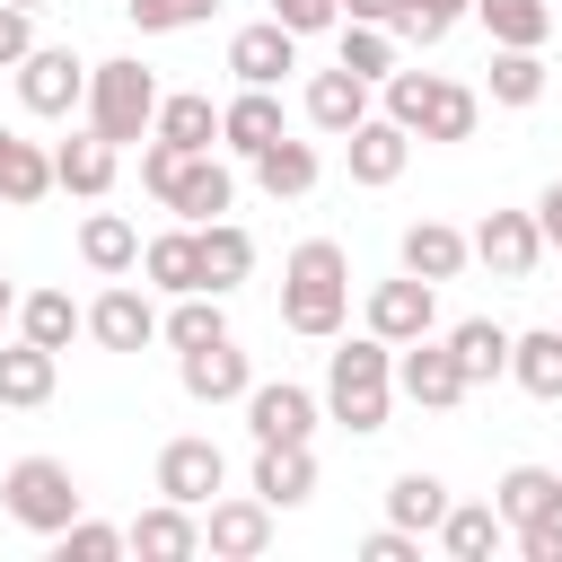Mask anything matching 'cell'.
I'll return each instance as SVG.
<instances>
[{"instance_id": "34", "label": "cell", "mask_w": 562, "mask_h": 562, "mask_svg": "<svg viewBox=\"0 0 562 562\" xmlns=\"http://www.w3.org/2000/svg\"><path fill=\"white\" fill-rule=\"evenodd\" d=\"M255 272V237L237 220H202V290H237Z\"/></svg>"}, {"instance_id": "17", "label": "cell", "mask_w": 562, "mask_h": 562, "mask_svg": "<svg viewBox=\"0 0 562 562\" xmlns=\"http://www.w3.org/2000/svg\"><path fill=\"white\" fill-rule=\"evenodd\" d=\"M123 536H132V553H149V562H193V553H202V518H193L184 501H167V492H158V509H140Z\"/></svg>"}, {"instance_id": "4", "label": "cell", "mask_w": 562, "mask_h": 562, "mask_svg": "<svg viewBox=\"0 0 562 562\" xmlns=\"http://www.w3.org/2000/svg\"><path fill=\"white\" fill-rule=\"evenodd\" d=\"M88 132H105L114 149L149 140L158 132V79L140 61H88Z\"/></svg>"}, {"instance_id": "23", "label": "cell", "mask_w": 562, "mask_h": 562, "mask_svg": "<svg viewBox=\"0 0 562 562\" xmlns=\"http://www.w3.org/2000/svg\"><path fill=\"white\" fill-rule=\"evenodd\" d=\"M272 140H281V97H272V88H237V97L220 105V149L255 158V149H272Z\"/></svg>"}, {"instance_id": "26", "label": "cell", "mask_w": 562, "mask_h": 562, "mask_svg": "<svg viewBox=\"0 0 562 562\" xmlns=\"http://www.w3.org/2000/svg\"><path fill=\"white\" fill-rule=\"evenodd\" d=\"M255 492H263L272 509H299V501L316 492V448H307V439H290V448H255Z\"/></svg>"}, {"instance_id": "3", "label": "cell", "mask_w": 562, "mask_h": 562, "mask_svg": "<svg viewBox=\"0 0 562 562\" xmlns=\"http://www.w3.org/2000/svg\"><path fill=\"white\" fill-rule=\"evenodd\" d=\"M386 114H395L413 140H474L483 97L457 88V79H439V70H395V79H386Z\"/></svg>"}, {"instance_id": "36", "label": "cell", "mask_w": 562, "mask_h": 562, "mask_svg": "<svg viewBox=\"0 0 562 562\" xmlns=\"http://www.w3.org/2000/svg\"><path fill=\"white\" fill-rule=\"evenodd\" d=\"M492 501H501V518H509V527H527V518L562 509V474H553V465H509V474L492 483Z\"/></svg>"}, {"instance_id": "51", "label": "cell", "mask_w": 562, "mask_h": 562, "mask_svg": "<svg viewBox=\"0 0 562 562\" xmlns=\"http://www.w3.org/2000/svg\"><path fill=\"white\" fill-rule=\"evenodd\" d=\"M9 316H18V290H9V281H0V334H9Z\"/></svg>"}, {"instance_id": "11", "label": "cell", "mask_w": 562, "mask_h": 562, "mask_svg": "<svg viewBox=\"0 0 562 562\" xmlns=\"http://www.w3.org/2000/svg\"><path fill=\"white\" fill-rule=\"evenodd\" d=\"M395 395H413L422 413H448V404H465L474 386H465V369H457V351L448 342H404V360H395Z\"/></svg>"}, {"instance_id": "43", "label": "cell", "mask_w": 562, "mask_h": 562, "mask_svg": "<svg viewBox=\"0 0 562 562\" xmlns=\"http://www.w3.org/2000/svg\"><path fill=\"white\" fill-rule=\"evenodd\" d=\"M35 53V9H18V0H0V70H18Z\"/></svg>"}, {"instance_id": "35", "label": "cell", "mask_w": 562, "mask_h": 562, "mask_svg": "<svg viewBox=\"0 0 562 562\" xmlns=\"http://www.w3.org/2000/svg\"><path fill=\"white\" fill-rule=\"evenodd\" d=\"M386 518H395V527H413V536H439V518H448V483H439V474H422V465H413V474H395V483H386Z\"/></svg>"}, {"instance_id": "52", "label": "cell", "mask_w": 562, "mask_h": 562, "mask_svg": "<svg viewBox=\"0 0 562 562\" xmlns=\"http://www.w3.org/2000/svg\"><path fill=\"white\" fill-rule=\"evenodd\" d=\"M18 9H44V0H18Z\"/></svg>"}, {"instance_id": "19", "label": "cell", "mask_w": 562, "mask_h": 562, "mask_svg": "<svg viewBox=\"0 0 562 562\" xmlns=\"http://www.w3.org/2000/svg\"><path fill=\"white\" fill-rule=\"evenodd\" d=\"M53 184L79 193V202H105V193H114V140H105V132H70V140L53 149Z\"/></svg>"}, {"instance_id": "8", "label": "cell", "mask_w": 562, "mask_h": 562, "mask_svg": "<svg viewBox=\"0 0 562 562\" xmlns=\"http://www.w3.org/2000/svg\"><path fill=\"white\" fill-rule=\"evenodd\" d=\"M430 325H439V281L395 272V281H378V290H369V334H386L395 351H404V342H422Z\"/></svg>"}, {"instance_id": "45", "label": "cell", "mask_w": 562, "mask_h": 562, "mask_svg": "<svg viewBox=\"0 0 562 562\" xmlns=\"http://www.w3.org/2000/svg\"><path fill=\"white\" fill-rule=\"evenodd\" d=\"M509 536H518L527 562H562V509H544V518H527V527H509Z\"/></svg>"}, {"instance_id": "47", "label": "cell", "mask_w": 562, "mask_h": 562, "mask_svg": "<svg viewBox=\"0 0 562 562\" xmlns=\"http://www.w3.org/2000/svg\"><path fill=\"white\" fill-rule=\"evenodd\" d=\"M413 553H422V536H413V527H395V518L360 544V562H413Z\"/></svg>"}, {"instance_id": "46", "label": "cell", "mask_w": 562, "mask_h": 562, "mask_svg": "<svg viewBox=\"0 0 562 562\" xmlns=\"http://www.w3.org/2000/svg\"><path fill=\"white\" fill-rule=\"evenodd\" d=\"M448 26H457V18H439V9H422V0H404V18H395V35H404V44H422V53H430V44H448Z\"/></svg>"}, {"instance_id": "33", "label": "cell", "mask_w": 562, "mask_h": 562, "mask_svg": "<svg viewBox=\"0 0 562 562\" xmlns=\"http://www.w3.org/2000/svg\"><path fill=\"white\" fill-rule=\"evenodd\" d=\"M483 97H492V105H536V97H544V53H536V44H492Z\"/></svg>"}, {"instance_id": "6", "label": "cell", "mask_w": 562, "mask_h": 562, "mask_svg": "<svg viewBox=\"0 0 562 562\" xmlns=\"http://www.w3.org/2000/svg\"><path fill=\"white\" fill-rule=\"evenodd\" d=\"M18 105L44 114V123L79 114V105H88V61H79L70 44H35V53L18 61Z\"/></svg>"}, {"instance_id": "21", "label": "cell", "mask_w": 562, "mask_h": 562, "mask_svg": "<svg viewBox=\"0 0 562 562\" xmlns=\"http://www.w3.org/2000/svg\"><path fill=\"white\" fill-rule=\"evenodd\" d=\"M140 272H149V290H167V299L202 290V228H193V220H184V228H158V237L140 246Z\"/></svg>"}, {"instance_id": "40", "label": "cell", "mask_w": 562, "mask_h": 562, "mask_svg": "<svg viewBox=\"0 0 562 562\" xmlns=\"http://www.w3.org/2000/svg\"><path fill=\"white\" fill-rule=\"evenodd\" d=\"M474 18L492 26V44H544L553 35V0H474Z\"/></svg>"}, {"instance_id": "9", "label": "cell", "mask_w": 562, "mask_h": 562, "mask_svg": "<svg viewBox=\"0 0 562 562\" xmlns=\"http://www.w3.org/2000/svg\"><path fill=\"white\" fill-rule=\"evenodd\" d=\"M316 395L299 386V378H272V386H246V430H255V448H290V439H316Z\"/></svg>"}, {"instance_id": "14", "label": "cell", "mask_w": 562, "mask_h": 562, "mask_svg": "<svg viewBox=\"0 0 562 562\" xmlns=\"http://www.w3.org/2000/svg\"><path fill=\"white\" fill-rule=\"evenodd\" d=\"M228 70H237V88H281V70H299V35H290L281 18L237 26V35H228Z\"/></svg>"}, {"instance_id": "44", "label": "cell", "mask_w": 562, "mask_h": 562, "mask_svg": "<svg viewBox=\"0 0 562 562\" xmlns=\"http://www.w3.org/2000/svg\"><path fill=\"white\" fill-rule=\"evenodd\" d=\"M272 18L290 35H325V26H342V0H272Z\"/></svg>"}, {"instance_id": "29", "label": "cell", "mask_w": 562, "mask_h": 562, "mask_svg": "<svg viewBox=\"0 0 562 562\" xmlns=\"http://www.w3.org/2000/svg\"><path fill=\"white\" fill-rule=\"evenodd\" d=\"M246 167H255V184H263L272 202H299V193H316V176H325V167H316V149H307V140H290V132H281L272 149H255Z\"/></svg>"}, {"instance_id": "22", "label": "cell", "mask_w": 562, "mask_h": 562, "mask_svg": "<svg viewBox=\"0 0 562 562\" xmlns=\"http://www.w3.org/2000/svg\"><path fill=\"white\" fill-rule=\"evenodd\" d=\"M88 334H97L105 351H140V342H158V307H149L132 281H114V290L88 307Z\"/></svg>"}, {"instance_id": "48", "label": "cell", "mask_w": 562, "mask_h": 562, "mask_svg": "<svg viewBox=\"0 0 562 562\" xmlns=\"http://www.w3.org/2000/svg\"><path fill=\"white\" fill-rule=\"evenodd\" d=\"M342 18H360V26H395L404 0H342Z\"/></svg>"}, {"instance_id": "2", "label": "cell", "mask_w": 562, "mask_h": 562, "mask_svg": "<svg viewBox=\"0 0 562 562\" xmlns=\"http://www.w3.org/2000/svg\"><path fill=\"white\" fill-rule=\"evenodd\" d=\"M386 404H395V342H386V334L342 342V351L325 360V413L369 439V430H386Z\"/></svg>"}, {"instance_id": "16", "label": "cell", "mask_w": 562, "mask_h": 562, "mask_svg": "<svg viewBox=\"0 0 562 562\" xmlns=\"http://www.w3.org/2000/svg\"><path fill=\"white\" fill-rule=\"evenodd\" d=\"M228 202H237V176H228L211 149H184V167H176V184H167V211L202 228V220H220Z\"/></svg>"}, {"instance_id": "12", "label": "cell", "mask_w": 562, "mask_h": 562, "mask_svg": "<svg viewBox=\"0 0 562 562\" xmlns=\"http://www.w3.org/2000/svg\"><path fill=\"white\" fill-rule=\"evenodd\" d=\"M272 544V501L246 492V501H202V553L220 562H255Z\"/></svg>"}, {"instance_id": "38", "label": "cell", "mask_w": 562, "mask_h": 562, "mask_svg": "<svg viewBox=\"0 0 562 562\" xmlns=\"http://www.w3.org/2000/svg\"><path fill=\"white\" fill-rule=\"evenodd\" d=\"M342 70L369 79V88H386V79H395V26H360V18H342Z\"/></svg>"}, {"instance_id": "13", "label": "cell", "mask_w": 562, "mask_h": 562, "mask_svg": "<svg viewBox=\"0 0 562 562\" xmlns=\"http://www.w3.org/2000/svg\"><path fill=\"white\" fill-rule=\"evenodd\" d=\"M404 158H413V132L395 123V114H369V123H351L342 132V167H351V184H395L404 176Z\"/></svg>"}, {"instance_id": "50", "label": "cell", "mask_w": 562, "mask_h": 562, "mask_svg": "<svg viewBox=\"0 0 562 562\" xmlns=\"http://www.w3.org/2000/svg\"><path fill=\"white\" fill-rule=\"evenodd\" d=\"M422 9H439V18H465V9H474V0H422Z\"/></svg>"}, {"instance_id": "32", "label": "cell", "mask_w": 562, "mask_h": 562, "mask_svg": "<svg viewBox=\"0 0 562 562\" xmlns=\"http://www.w3.org/2000/svg\"><path fill=\"white\" fill-rule=\"evenodd\" d=\"M44 193H53V149H44V140L0 132V202H9V211H26V202H44Z\"/></svg>"}, {"instance_id": "24", "label": "cell", "mask_w": 562, "mask_h": 562, "mask_svg": "<svg viewBox=\"0 0 562 562\" xmlns=\"http://www.w3.org/2000/svg\"><path fill=\"white\" fill-rule=\"evenodd\" d=\"M307 123H316V132H334V140H342L351 123H369V79H351L342 61H334V70H316V79H307Z\"/></svg>"}, {"instance_id": "5", "label": "cell", "mask_w": 562, "mask_h": 562, "mask_svg": "<svg viewBox=\"0 0 562 562\" xmlns=\"http://www.w3.org/2000/svg\"><path fill=\"white\" fill-rule=\"evenodd\" d=\"M0 509H9L26 536H61V527L79 518V483H70L61 457H18V465L0 474Z\"/></svg>"}, {"instance_id": "49", "label": "cell", "mask_w": 562, "mask_h": 562, "mask_svg": "<svg viewBox=\"0 0 562 562\" xmlns=\"http://www.w3.org/2000/svg\"><path fill=\"white\" fill-rule=\"evenodd\" d=\"M536 228H544V246L562 255V184H544V202H536Z\"/></svg>"}, {"instance_id": "42", "label": "cell", "mask_w": 562, "mask_h": 562, "mask_svg": "<svg viewBox=\"0 0 562 562\" xmlns=\"http://www.w3.org/2000/svg\"><path fill=\"white\" fill-rule=\"evenodd\" d=\"M123 9H132L140 35H176V26H202L220 0H123Z\"/></svg>"}, {"instance_id": "25", "label": "cell", "mask_w": 562, "mask_h": 562, "mask_svg": "<svg viewBox=\"0 0 562 562\" xmlns=\"http://www.w3.org/2000/svg\"><path fill=\"white\" fill-rule=\"evenodd\" d=\"M79 263L105 272V281H123V272L140 263V228H132L123 211H88V220H79Z\"/></svg>"}, {"instance_id": "1", "label": "cell", "mask_w": 562, "mask_h": 562, "mask_svg": "<svg viewBox=\"0 0 562 562\" xmlns=\"http://www.w3.org/2000/svg\"><path fill=\"white\" fill-rule=\"evenodd\" d=\"M342 316H351V255L334 237L290 246V263H281V325L307 334V342H334Z\"/></svg>"}, {"instance_id": "27", "label": "cell", "mask_w": 562, "mask_h": 562, "mask_svg": "<svg viewBox=\"0 0 562 562\" xmlns=\"http://www.w3.org/2000/svg\"><path fill=\"white\" fill-rule=\"evenodd\" d=\"M501 536H509L501 501H448V518H439V544H448L457 562H492V553H501Z\"/></svg>"}, {"instance_id": "30", "label": "cell", "mask_w": 562, "mask_h": 562, "mask_svg": "<svg viewBox=\"0 0 562 562\" xmlns=\"http://www.w3.org/2000/svg\"><path fill=\"white\" fill-rule=\"evenodd\" d=\"M18 334L44 342V351H70V334H88V307L70 290H26L18 299Z\"/></svg>"}, {"instance_id": "10", "label": "cell", "mask_w": 562, "mask_h": 562, "mask_svg": "<svg viewBox=\"0 0 562 562\" xmlns=\"http://www.w3.org/2000/svg\"><path fill=\"white\" fill-rule=\"evenodd\" d=\"M220 483H228V457H220V439L184 430V439H167V448H158V492H167V501L202 509V501H220Z\"/></svg>"}, {"instance_id": "28", "label": "cell", "mask_w": 562, "mask_h": 562, "mask_svg": "<svg viewBox=\"0 0 562 562\" xmlns=\"http://www.w3.org/2000/svg\"><path fill=\"white\" fill-rule=\"evenodd\" d=\"M509 378L536 395V404H562V325H536V334H509Z\"/></svg>"}, {"instance_id": "37", "label": "cell", "mask_w": 562, "mask_h": 562, "mask_svg": "<svg viewBox=\"0 0 562 562\" xmlns=\"http://www.w3.org/2000/svg\"><path fill=\"white\" fill-rule=\"evenodd\" d=\"M158 140H176V149H211V140H220V105H211L202 88L158 97Z\"/></svg>"}, {"instance_id": "20", "label": "cell", "mask_w": 562, "mask_h": 562, "mask_svg": "<svg viewBox=\"0 0 562 562\" xmlns=\"http://www.w3.org/2000/svg\"><path fill=\"white\" fill-rule=\"evenodd\" d=\"M395 255H404V272H422V281H457V272L474 263V237L448 228V220H413Z\"/></svg>"}, {"instance_id": "7", "label": "cell", "mask_w": 562, "mask_h": 562, "mask_svg": "<svg viewBox=\"0 0 562 562\" xmlns=\"http://www.w3.org/2000/svg\"><path fill=\"white\" fill-rule=\"evenodd\" d=\"M474 263H483L492 281H536V263H544V228H536V211H483V228H474Z\"/></svg>"}, {"instance_id": "15", "label": "cell", "mask_w": 562, "mask_h": 562, "mask_svg": "<svg viewBox=\"0 0 562 562\" xmlns=\"http://www.w3.org/2000/svg\"><path fill=\"white\" fill-rule=\"evenodd\" d=\"M176 378H184V395L193 404H237L246 386H255V369H246V351L220 334V342H202V351H176Z\"/></svg>"}, {"instance_id": "31", "label": "cell", "mask_w": 562, "mask_h": 562, "mask_svg": "<svg viewBox=\"0 0 562 562\" xmlns=\"http://www.w3.org/2000/svg\"><path fill=\"white\" fill-rule=\"evenodd\" d=\"M448 351H457L465 386H492V378H509V325H492V316H465V325H448Z\"/></svg>"}, {"instance_id": "18", "label": "cell", "mask_w": 562, "mask_h": 562, "mask_svg": "<svg viewBox=\"0 0 562 562\" xmlns=\"http://www.w3.org/2000/svg\"><path fill=\"white\" fill-rule=\"evenodd\" d=\"M53 378H61V351H44V342H0V404L9 413H35V404H53Z\"/></svg>"}, {"instance_id": "39", "label": "cell", "mask_w": 562, "mask_h": 562, "mask_svg": "<svg viewBox=\"0 0 562 562\" xmlns=\"http://www.w3.org/2000/svg\"><path fill=\"white\" fill-rule=\"evenodd\" d=\"M158 334H167L176 351H202V342H220V334H228V307H220V290H184V299H176V316H167Z\"/></svg>"}, {"instance_id": "41", "label": "cell", "mask_w": 562, "mask_h": 562, "mask_svg": "<svg viewBox=\"0 0 562 562\" xmlns=\"http://www.w3.org/2000/svg\"><path fill=\"white\" fill-rule=\"evenodd\" d=\"M53 544H61V562H114V553H132V536H123V527H105V518H88V509H79Z\"/></svg>"}]
</instances>
